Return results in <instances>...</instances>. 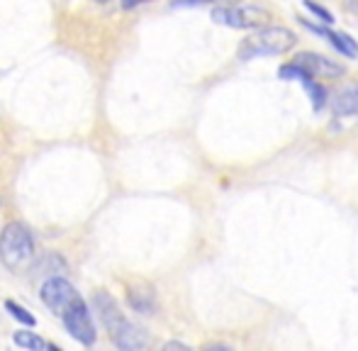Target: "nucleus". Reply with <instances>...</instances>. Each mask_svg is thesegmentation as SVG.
<instances>
[{"mask_svg": "<svg viewBox=\"0 0 358 351\" xmlns=\"http://www.w3.org/2000/svg\"><path fill=\"white\" fill-rule=\"evenodd\" d=\"M34 234L27 224L8 222L0 232V262L13 273H22L34 264Z\"/></svg>", "mask_w": 358, "mask_h": 351, "instance_id": "nucleus-1", "label": "nucleus"}, {"mask_svg": "<svg viewBox=\"0 0 358 351\" xmlns=\"http://www.w3.org/2000/svg\"><path fill=\"white\" fill-rule=\"evenodd\" d=\"M110 339L117 349H124V351H137V349H146L151 344V337L146 334L144 327L139 324L129 322L127 317L117 324V327L110 332Z\"/></svg>", "mask_w": 358, "mask_h": 351, "instance_id": "nucleus-6", "label": "nucleus"}, {"mask_svg": "<svg viewBox=\"0 0 358 351\" xmlns=\"http://www.w3.org/2000/svg\"><path fill=\"white\" fill-rule=\"evenodd\" d=\"M302 22H305L307 27L312 29V32H317V34H322V37L329 39L331 47L339 49V52H341V54H346V57H356V54H358L356 39H351L349 34H344V32H329V29H327V27H320V24H310L307 20H302Z\"/></svg>", "mask_w": 358, "mask_h": 351, "instance_id": "nucleus-10", "label": "nucleus"}, {"mask_svg": "<svg viewBox=\"0 0 358 351\" xmlns=\"http://www.w3.org/2000/svg\"><path fill=\"white\" fill-rule=\"evenodd\" d=\"M93 310H95V315L100 317V322H103V327L108 329V332H113V329L124 320L117 300H115L110 293H105V290H95L93 293Z\"/></svg>", "mask_w": 358, "mask_h": 351, "instance_id": "nucleus-8", "label": "nucleus"}, {"mask_svg": "<svg viewBox=\"0 0 358 351\" xmlns=\"http://www.w3.org/2000/svg\"><path fill=\"white\" fill-rule=\"evenodd\" d=\"M62 322H64V327H66V332L71 334L76 342L83 344V347H93L95 339H98L93 317H90V308L83 298L76 300L71 308L62 315Z\"/></svg>", "mask_w": 358, "mask_h": 351, "instance_id": "nucleus-4", "label": "nucleus"}, {"mask_svg": "<svg viewBox=\"0 0 358 351\" xmlns=\"http://www.w3.org/2000/svg\"><path fill=\"white\" fill-rule=\"evenodd\" d=\"M164 349H166V351H171V349H180V351H188L190 347H188V344H183V342H166V344H164Z\"/></svg>", "mask_w": 358, "mask_h": 351, "instance_id": "nucleus-17", "label": "nucleus"}, {"mask_svg": "<svg viewBox=\"0 0 358 351\" xmlns=\"http://www.w3.org/2000/svg\"><path fill=\"white\" fill-rule=\"evenodd\" d=\"M334 113L339 117H346V115H358V83L356 86H349L344 90H339L334 98Z\"/></svg>", "mask_w": 358, "mask_h": 351, "instance_id": "nucleus-11", "label": "nucleus"}, {"mask_svg": "<svg viewBox=\"0 0 358 351\" xmlns=\"http://www.w3.org/2000/svg\"><path fill=\"white\" fill-rule=\"evenodd\" d=\"M5 310H8L17 322H22L24 327H37V317H34L27 308H22L20 303H15V300H5Z\"/></svg>", "mask_w": 358, "mask_h": 351, "instance_id": "nucleus-13", "label": "nucleus"}, {"mask_svg": "<svg viewBox=\"0 0 358 351\" xmlns=\"http://www.w3.org/2000/svg\"><path fill=\"white\" fill-rule=\"evenodd\" d=\"M39 298H42V303L47 305L57 317H62L76 300H80L83 295H80L66 278H62V275H52V278H47L42 283Z\"/></svg>", "mask_w": 358, "mask_h": 351, "instance_id": "nucleus-5", "label": "nucleus"}, {"mask_svg": "<svg viewBox=\"0 0 358 351\" xmlns=\"http://www.w3.org/2000/svg\"><path fill=\"white\" fill-rule=\"evenodd\" d=\"M305 88L310 90V95H312V108H315V110L324 108V103H327V90H324V86L315 83V78H310V81H305Z\"/></svg>", "mask_w": 358, "mask_h": 351, "instance_id": "nucleus-15", "label": "nucleus"}, {"mask_svg": "<svg viewBox=\"0 0 358 351\" xmlns=\"http://www.w3.org/2000/svg\"><path fill=\"white\" fill-rule=\"evenodd\" d=\"M142 3H146V0H122V8L132 10V8H137V5H142Z\"/></svg>", "mask_w": 358, "mask_h": 351, "instance_id": "nucleus-18", "label": "nucleus"}, {"mask_svg": "<svg viewBox=\"0 0 358 351\" xmlns=\"http://www.w3.org/2000/svg\"><path fill=\"white\" fill-rule=\"evenodd\" d=\"M213 20L217 24H224L231 29H259L271 20V13L264 8H256V5H241V8L220 5V8H213Z\"/></svg>", "mask_w": 358, "mask_h": 351, "instance_id": "nucleus-3", "label": "nucleus"}, {"mask_svg": "<svg viewBox=\"0 0 358 351\" xmlns=\"http://www.w3.org/2000/svg\"><path fill=\"white\" fill-rule=\"evenodd\" d=\"M356 8H358V0H356Z\"/></svg>", "mask_w": 358, "mask_h": 351, "instance_id": "nucleus-20", "label": "nucleus"}, {"mask_svg": "<svg viewBox=\"0 0 358 351\" xmlns=\"http://www.w3.org/2000/svg\"><path fill=\"white\" fill-rule=\"evenodd\" d=\"M297 37L292 29L280 27V24H264V27L254 29L244 44L239 47L241 59H254V57H283L290 49H295Z\"/></svg>", "mask_w": 358, "mask_h": 351, "instance_id": "nucleus-2", "label": "nucleus"}, {"mask_svg": "<svg viewBox=\"0 0 358 351\" xmlns=\"http://www.w3.org/2000/svg\"><path fill=\"white\" fill-rule=\"evenodd\" d=\"M95 3H110V0H95Z\"/></svg>", "mask_w": 358, "mask_h": 351, "instance_id": "nucleus-19", "label": "nucleus"}, {"mask_svg": "<svg viewBox=\"0 0 358 351\" xmlns=\"http://www.w3.org/2000/svg\"><path fill=\"white\" fill-rule=\"evenodd\" d=\"M127 303L134 313H142V315H151L156 310V293L151 285H137V288H129L127 290Z\"/></svg>", "mask_w": 358, "mask_h": 351, "instance_id": "nucleus-9", "label": "nucleus"}, {"mask_svg": "<svg viewBox=\"0 0 358 351\" xmlns=\"http://www.w3.org/2000/svg\"><path fill=\"white\" fill-rule=\"evenodd\" d=\"M280 78H285V81H310V73L305 71L302 66H297L295 62L292 64H285V66H280Z\"/></svg>", "mask_w": 358, "mask_h": 351, "instance_id": "nucleus-14", "label": "nucleus"}, {"mask_svg": "<svg viewBox=\"0 0 358 351\" xmlns=\"http://www.w3.org/2000/svg\"><path fill=\"white\" fill-rule=\"evenodd\" d=\"M13 342L15 347H22V349H29V351H42V349H57L52 347L49 342H44L39 334L34 332H27V329H20V332L13 334Z\"/></svg>", "mask_w": 358, "mask_h": 351, "instance_id": "nucleus-12", "label": "nucleus"}, {"mask_svg": "<svg viewBox=\"0 0 358 351\" xmlns=\"http://www.w3.org/2000/svg\"><path fill=\"white\" fill-rule=\"evenodd\" d=\"M295 64L302 66L312 78H336V76H344L346 69L341 64H336L334 59H327L322 54L315 52H302L295 57Z\"/></svg>", "mask_w": 358, "mask_h": 351, "instance_id": "nucleus-7", "label": "nucleus"}, {"mask_svg": "<svg viewBox=\"0 0 358 351\" xmlns=\"http://www.w3.org/2000/svg\"><path fill=\"white\" fill-rule=\"evenodd\" d=\"M305 8L310 10L312 15H317V17H320L324 24H331V22H334V17H331L329 10H324V8H322V5H317L315 0H305Z\"/></svg>", "mask_w": 358, "mask_h": 351, "instance_id": "nucleus-16", "label": "nucleus"}]
</instances>
